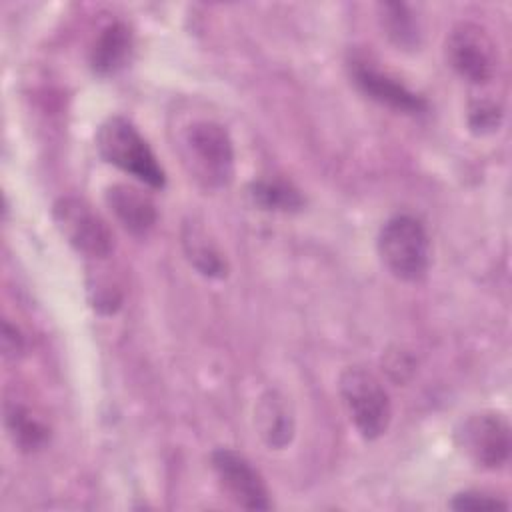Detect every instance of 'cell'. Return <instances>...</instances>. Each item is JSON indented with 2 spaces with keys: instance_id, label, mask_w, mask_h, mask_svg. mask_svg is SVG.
Wrapping results in <instances>:
<instances>
[{
  "instance_id": "1",
  "label": "cell",
  "mask_w": 512,
  "mask_h": 512,
  "mask_svg": "<svg viewBox=\"0 0 512 512\" xmlns=\"http://www.w3.org/2000/svg\"><path fill=\"white\" fill-rule=\"evenodd\" d=\"M96 150L104 162L134 176L138 182L156 190L164 188V168L138 128L124 116H110L100 124L96 130Z\"/></svg>"
},
{
  "instance_id": "2",
  "label": "cell",
  "mask_w": 512,
  "mask_h": 512,
  "mask_svg": "<svg viewBox=\"0 0 512 512\" xmlns=\"http://www.w3.org/2000/svg\"><path fill=\"white\" fill-rule=\"evenodd\" d=\"M188 170L206 186L222 188L234 178V146L228 130L212 120H196L180 136Z\"/></svg>"
},
{
  "instance_id": "3",
  "label": "cell",
  "mask_w": 512,
  "mask_h": 512,
  "mask_svg": "<svg viewBox=\"0 0 512 512\" xmlns=\"http://www.w3.org/2000/svg\"><path fill=\"white\" fill-rule=\"evenodd\" d=\"M378 254L388 272L402 282H420L430 268V238L410 214H396L378 232Z\"/></svg>"
},
{
  "instance_id": "4",
  "label": "cell",
  "mask_w": 512,
  "mask_h": 512,
  "mask_svg": "<svg viewBox=\"0 0 512 512\" xmlns=\"http://www.w3.org/2000/svg\"><path fill=\"white\" fill-rule=\"evenodd\" d=\"M348 414L366 440L380 438L392 420V406L382 382L364 368H346L338 380Z\"/></svg>"
},
{
  "instance_id": "5",
  "label": "cell",
  "mask_w": 512,
  "mask_h": 512,
  "mask_svg": "<svg viewBox=\"0 0 512 512\" xmlns=\"http://www.w3.org/2000/svg\"><path fill=\"white\" fill-rule=\"evenodd\" d=\"M52 218L64 240L80 254L104 260L114 248V236L106 220L82 198L62 196L52 206Z\"/></svg>"
},
{
  "instance_id": "6",
  "label": "cell",
  "mask_w": 512,
  "mask_h": 512,
  "mask_svg": "<svg viewBox=\"0 0 512 512\" xmlns=\"http://www.w3.org/2000/svg\"><path fill=\"white\" fill-rule=\"evenodd\" d=\"M456 444L476 466L496 470L510 456V426L498 412L466 416L456 428Z\"/></svg>"
},
{
  "instance_id": "7",
  "label": "cell",
  "mask_w": 512,
  "mask_h": 512,
  "mask_svg": "<svg viewBox=\"0 0 512 512\" xmlns=\"http://www.w3.org/2000/svg\"><path fill=\"white\" fill-rule=\"evenodd\" d=\"M446 62L450 68L472 84L488 82L496 72V46L490 34L474 24L460 22L446 36Z\"/></svg>"
},
{
  "instance_id": "8",
  "label": "cell",
  "mask_w": 512,
  "mask_h": 512,
  "mask_svg": "<svg viewBox=\"0 0 512 512\" xmlns=\"http://www.w3.org/2000/svg\"><path fill=\"white\" fill-rule=\"evenodd\" d=\"M210 464L228 498L246 510H270V494L252 462L232 448H216Z\"/></svg>"
},
{
  "instance_id": "9",
  "label": "cell",
  "mask_w": 512,
  "mask_h": 512,
  "mask_svg": "<svg viewBox=\"0 0 512 512\" xmlns=\"http://www.w3.org/2000/svg\"><path fill=\"white\" fill-rule=\"evenodd\" d=\"M350 74L354 78V84L368 98H372L382 106H388L396 112L412 114V116L428 112V102L424 96L410 90L392 74L378 70L376 66H372V62L364 58H354L350 62Z\"/></svg>"
},
{
  "instance_id": "10",
  "label": "cell",
  "mask_w": 512,
  "mask_h": 512,
  "mask_svg": "<svg viewBox=\"0 0 512 512\" xmlns=\"http://www.w3.org/2000/svg\"><path fill=\"white\" fill-rule=\"evenodd\" d=\"M116 220L134 236L148 234L156 224V206L148 194L130 184H112L104 194Z\"/></svg>"
},
{
  "instance_id": "11",
  "label": "cell",
  "mask_w": 512,
  "mask_h": 512,
  "mask_svg": "<svg viewBox=\"0 0 512 512\" xmlns=\"http://www.w3.org/2000/svg\"><path fill=\"white\" fill-rule=\"evenodd\" d=\"M132 32L124 22H112L104 26L92 48H90V66L98 76L116 74L126 66L132 54Z\"/></svg>"
},
{
  "instance_id": "12",
  "label": "cell",
  "mask_w": 512,
  "mask_h": 512,
  "mask_svg": "<svg viewBox=\"0 0 512 512\" xmlns=\"http://www.w3.org/2000/svg\"><path fill=\"white\" fill-rule=\"evenodd\" d=\"M260 436L272 448H284L294 436V418L286 400L278 392H266L256 406Z\"/></svg>"
},
{
  "instance_id": "13",
  "label": "cell",
  "mask_w": 512,
  "mask_h": 512,
  "mask_svg": "<svg viewBox=\"0 0 512 512\" xmlns=\"http://www.w3.org/2000/svg\"><path fill=\"white\" fill-rule=\"evenodd\" d=\"M182 244H184L188 260L200 274L210 276V278H224L228 274V264H226L224 256L206 238L202 228L186 224L184 232H182Z\"/></svg>"
},
{
  "instance_id": "14",
  "label": "cell",
  "mask_w": 512,
  "mask_h": 512,
  "mask_svg": "<svg viewBox=\"0 0 512 512\" xmlns=\"http://www.w3.org/2000/svg\"><path fill=\"white\" fill-rule=\"evenodd\" d=\"M6 428L14 444L24 452H36L48 440L46 424L22 404L6 406Z\"/></svg>"
},
{
  "instance_id": "15",
  "label": "cell",
  "mask_w": 512,
  "mask_h": 512,
  "mask_svg": "<svg viewBox=\"0 0 512 512\" xmlns=\"http://www.w3.org/2000/svg\"><path fill=\"white\" fill-rule=\"evenodd\" d=\"M380 22L386 36L404 50L416 48L420 44V26L410 10L402 2H384L380 4Z\"/></svg>"
},
{
  "instance_id": "16",
  "label": "cell",
  "mask_w": 512,
  "mask_h": 512,
  "mask_svg": "<svg viewBox=\"0 0 512 512\" xmlns=\"http://www.w3.org/2000/svg\"><path fill=\"white\" fill-rule=\"evenodd\" d=\"M252 200L266 210L294 212L302 208L304 200L300 192L284 180H258L250 184Z\"/></svg>"
},
{
  "instance_id": "17",
  "label": "cell",
  "mask_w": 512,
  "mask_h": 512,
  "mask_svg": "<svg viewBox=\"0 0 512 512\" xmlns=\"http://www.w3.org/2000/svg\"><path fill=\"white\" fill-rule=\"evenodd\" d=\"M500 120H502V110H500V106H498L496 102H492V100H480V102H476V104L470 108V114H468L470 130L476 132V134H488V132L498 130Z\"/></svg>"
},
{
  "instance_id": "18",
  "label": "cell",
  "mask_w": 512,
  "mask_h": 512,
  "mask_svg": "<svg viewBox=\"0 0 512 512\" xmlns=\"http://www.w3.org/2000/svg\"><path fill=\"white\" fill-rule=\"evenodd\" d=\"M450 508L454 510H496V508H508V502L486 494V492H478V490H466L456 494L450 500Z\"/></svg>"
},
{
  "instance_id": "19",
  "label": "cell",
  "mask_w": 512,
  "mask_h": 512,
  "mask_svg": "<svg viewBox=\"0 0 512 512\" xmlns=\"http://www.w3.org/2000/svg\"><path fill=\"white\" fill-rule=\"evenodd\" d=\"M24 350V338L20 336V332L10 324L4 322L2 326V352L6 358H16L20 356V352Z\"/></svg>"
}]
</instances>
